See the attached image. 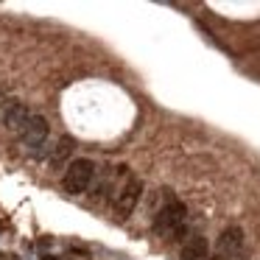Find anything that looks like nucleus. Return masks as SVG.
Wrapping results in <instances>:
<instances>
[{"label": "nucleus", "mask_w": 260, "mask_h": 260, "mask_svg": "<svg viewBox=\"0 0 260 260\" xmlns=\"http://www.w3.org/2000/svg\"><path fill=\"white\" fill-rule=\"evenodd\" d=\"M185 224H187V207L179 202V199H168V202L157 210L151 226H154V232H157L159 238L174 241V238H179L182 232H185Z\"/></svg>", "instance_id": "1"}, {"label": "nucleus", "mask_w": 260, "mask_h": 260, "mask_svg": "<svg viewBox=\"0 0 260 260\" xmlns=\"http://www.w3.org/2000/svg\"><path fill=\"white\" fill-rule=\"evenodd\" d=\"M92 179H95V165H92L87 157H79L64 168V179L62 182H64V190L73 193V196H79V193L90 190Z\"/></svg>", "instance_id": "2"}, {"label": "nucleus", "mask_w": 260, "mask_h": 260, "mask_svg": "<svg viewBox=\"0 0 260 260\" xmlns=\"http://www.w3.org/2000/svg\"><path fill=\"white\" fill-rule=\"evenodd\" d=\"M140 196H143V182L137 179V176L129 174V176H126V179L118 185V190L112 193V207H115V213H118L120 218L132 215V210L137 207Z\"/></svg>", "instance_id": "3"}, {"label": "nucleus", "mask_w": 260, "mask_h": 260, "mask_svg": "<svg viewBox=\"0 0 260 260\" xmlns=\"http://www.w3.org/2000/svg\"><path fill=\"white\" fill-rule=\"evenodd\" d=\"M48 135H51V129H48V120L42 118V115H31L28 123H25V129L20 132L23 143L28 146V151L34 154V157H42V154H45Z\"/></svg>", "instance_id": "4"}, {"label": "nucleus", "mask_w": 260, "mask_h": 260, "mask_svg": "<svg viewBox=\"0 0 260 260\" xmlns=\"http://www.w3.org/2000/svg\"><path fill=\"white\" fill-rule=\"evenodd\" d=\"M210 260H243V230L241 226H226L221 232L215 254Z\"/></svg>", "instance_id": "5"}, {"label": "nucleus", "mask_w": 260, "mask_h": 260, "mask_svg": "<svg viewBox=\"0 0 260 260\" xmlns=\"http://www.w3.org/2000/svg\"><path fill=\"white\" fill-rule=\"evenodd\" d=\"M179 260H210V243L204 235H190L182 243Z\"/></svg>", "instance_id": "6"}, {"label": "nucleus", "mask_w": 260, "mask_h": 260, "mask_svg": "<svg viewBox=\"0 0 260 260\" xmlns=\"http://www.w3.org/2000/svg\"><path fill=\"white\" fill-rule=\"evenodd\" d=\"M28 118H31V112L25 109V104H20V101H9V107H6V115H3V120H6V129L9 132H23L25 129V123H28Z\"/></svg>", "instance_id": "7"}, {"label": "nucleus", "mask_w": 260, "mask_h": 260, "mask_svg": "<svg viewBox=\"0 0 260 260\" xmlns=\"http://www.w3.org/2000/svg\"><path fill=\"white\" fill-rule=\"evenodd\" d=\"M70 154H73V140H70V137H62V140L56 143V148H53V154H51V165L59 168L62 159H68Z\"/></svg>", "instance_id": "8"}, {"label": "nucleus", "mask_w": 260, "mask_h": 260, "mask_svg": "<svg viewBox=\"0 0 260 260\" xmlns=\"http://www.w3.org/2000/svg\"><path fill=\"white\" fill-rule=\"evenodd\" d=\"M40 260H59V257H53V254H42Z\"/></svg>", "instance_id": "9"}]
</instances>
